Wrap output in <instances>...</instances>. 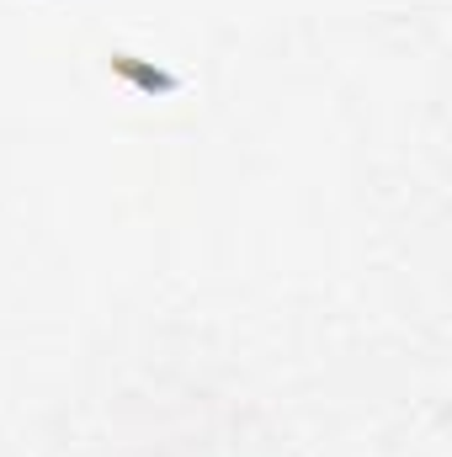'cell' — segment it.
I'll return each instance as SVG.
<instances>
[{
    "label": "cell",
    "mask_w": 452,
    "mask_h": 457,
    "mask_svg": "<svg viewBox=\"0 0 452 457\" xmlns=\"http://www.w3.org/2000/svg\"><path fill=\"white\" fill-rule=\"evenodd\" d=\"M113 70L122 75V80H133L138 91H181V80L176 75H165V70H149V64H133V54H113Z\"/></svg>",
    "instance_id": "obj_1"
}]
</instances>
